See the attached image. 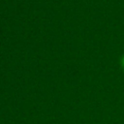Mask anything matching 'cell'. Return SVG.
Segmentation results:
<instances>
[{
    "mask_svg": "<svg viewBox=\"0 0 124 124\" xmlns=\"http://www.w3.org/2000/svg\"><path fill=\"white\" fill-rule=\"evenodd\" d=\"M120 64H121V67H122V69L124 70V56L121 58V61H120Z\"/></svg>",
    "mask_w": 124,
    "mask_h": 124,
    "instance_id": "1",
    "label": "cell"
}]
</instances>
